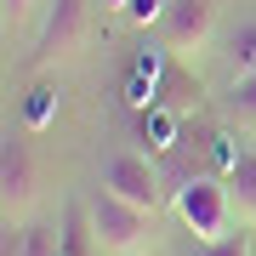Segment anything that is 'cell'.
<instances>
[{"mask_svg": "<svg viewBox=\"0 0 256 256\" xmlns=\"http://www.w3.org/2000/svg\"><path fill=\"white\" fill-rule=\"evenodd\" d=\"M171 216L182 222V234L194 245H210V239H228L234 228H245L239 210H234L228 176H216V171H188L171 188Z\"/></svg>", "mask_w": 256, "mask_h": 256, "instance_id": "obj_1", "label": "cell"}, {"mask_svg": "<svg viewBox=\"0 0 256 256\" xmlns=\"http://www.w3.org/2000/svg\"><path fill=\"white\" fill-rule=\"evenodd\" d=\"M86 228H92L102 256H142L148 234H154V210H137L131 200H120V194L92 182V194H86Z\"/></svg>", "mask_w": 256, "mask_h": 256, "instance_id": "obj_2", "label": "cell"}, {"mask_svg": "<svg viewBox=\"0 0 256 256\" xmlns=\"http://www.w3.org/2000/svg\"><path fill=\"white\" fill-rule=\"evenodd\" d=\"M216 40H222L216 0H171V6H165V18H160V52L171 57V63L194 68L200 57L216 52Z\"/></svg>", "mask_w": 256, "mask_h": 256, "instance_id": "obj_3", "label": "cell"}, {"mask_svg": "<svg viewBox=\"0 0 256 256\" xmlns=\"http://www.w3.org/2000/svg\"><path fill=\"white\" fill-rule=\"evenodd\" d=\"M97 188L131 200L137 210H160L165 188H160V165L142 154V148H102L97 154Z\"/></svg>", "mask_w": 256, "mask_h": 256, "instance_id": "obj_4", "label": "cell"}, {"mask_svg": "<svg viewBox=\"0 0 256 256\" xmlns=\"http://www.w3.org/2000/svg\"><path fill=\"white\" fill-rule=\"evenodd\" d=\"M28 142H34L28 131H6V142H0V210H6V222H28V210L40 200Z\"/></svg>", "mask_w": 256, "mask_h": 256, "instance_id": "obj_5", "label": "cell"}, {"mask_svg": "<svg viewBox=\"0 0 256 256\" xmlns=\"http://www.w3.org/2000/svg\"><path fill=\"white\" fill-rule=\"evenodd\" d=\"M86 34V0H46V18H40V34H34V57H63L68 46H80Z\"/></svg>", "mask_w": 256, "mask_h": 256, "instance_id": "obj_6", "label": "cell"}, {"mask_svg": "<svg viewBox=\"0 0 256 256\" xmlns=\"http://www.w3.org/2000/svg\"><path fill=\"white\" fill-rule=\"evenodd\" d=\"M216 63H222V74H228V92L245 86V80H256V18H239L228 34L216 40Z\"/></svg>", "mask_w": 256, "mask_h": 256, "instance_id": "obj_7", "label": "cell"}, {"mask_svg": "<svg viewBox=\"0 0 256 256\" xmlns=\"http://www.w3.org/2000/svg\"><path fill=\"white\" fill-rule=\"evenodd\" d=\"M0 256H57V234L46 222H6Z\"/></svg>", "mask_w": 256, "mask_h": 256, "instance_id": "obj_8", "label": "cell"}, {"mask_svg": "<svg viewBox=\"0 0 256 256\" xmlns=\"http://www.w3.org/2000/svg\"><path fill=\"white\" fill-rule=\"evenodd\" d=\"M228 194H234V210L245 228H256V142L245 148V160L228 171Z\"/></svg>", "mask_w": 256, "mask_h": 256, "instance_id": "obj_9", "label": "cell"}, {"mask_svg": "<svg viewBox=\"0 0 256 256\" xmlns=\"http://www.w3.org/2000/svg\"><path fill=\"white\" fill-rule=\"evenodd\" d=\"M57 97H63L57 86H34V92L23 97V131H28V137H40V131L52 126V108H57Z\"/></svg>", "mask_w": 256, "mask_h": 256, "instance_id": "obj_10", "label": "cell"}, {"mask_svg": "<svg viewBox=\"0 0 256 256\" xmlns=\"http://www.w3.org/2000/svg\"><path fill=\"white\" fill-rule=\"evenodd\" d=\"M228 126L245 131V137L256 142V80H245V86H234V92H228Z\"/></svg>", "mask_w": 256, "mask_h": 256, "instance_id": "obj_11", "label": "cell"}, {"mask_svg": "<svg viewBox=\"0 0 256 256\" xmlns=\"http://www.w3.org/2000/svg\"><path fill=\"white\" fill-rule=\"evenodd\" d=\"M194 256H256V228H234L228 239H210V245H194Z\"/></svg>", "mask_w": 256, "mask_h": 256, "instance_id": "obj_12", "label": "cell"}, {"mask_svg": "<svg viewBox=\"0 0 256 256\" xmlns=\"http://www.w3.org/2000/svg\"><path fill=\"white\" fill-rule=\"evenodd\" d=\"M57 256H102V250H97L92 228H86V222H74L68 234H57Z\"/></svg>", "mask_w": 256, "mask_h": 256, "instance_id": "obj_13", "label": "cell"}, {"mask_svg": "<svg viewBox=\"0 0 256 256\" xmlns=\"http://www.w3.org/2000/svg\"><path fill=\"white\" fill-rule=\"evenodd\" d=\"M165 6H171V0H131L120 18H126V23H160V18H165Z\"/></svg>", "mask_w": 256, "mask_h": 256, "instance_id": "obj_14", "label": "cell"}, {"mask_svg": "<svg viewBox=\"0 0 256 256\" xmlns=\"http://www.w3.org/2000/svg\"><path fill=\"white\" fill-rule=\"evenodd\" d=\"M28 12H34V0H0V18H6V28H18Z\"/></svg>", "mask_w": 256, "mask_h": 256, "instance_id": "obj_15", "label": "cell"}, {"mask_svg": "<svg viewBox=\"0 0 256 256\" xmlns=\"http://www.w3.org/2000/svg\"><path fill=\"white\" fill-rule=\"evenodd\" d=\"M97 6H102V12H126L131 0H97Z\"/></svg>", "mask_w": 256, "mask_h": 256, "instance_id": "obj_16", "label": "cell"}]
</instances>
